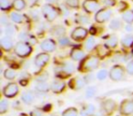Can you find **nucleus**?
Returning <instances> with one entry per match:
<instances>
[{
    "instance_id": "1",
    "label": "nucleus",
    "mask_w": 133,
    "mask_h": 116,
    "mask_svg": "<svg viewBox=\"0 0 133 116\" xmlns=\"http://www.w3.org/2000/svg\"><path fill=\"white\" fill-rule=\"evenodd\" d=\"M15 53L20 57H26L28 56L32 53L31 46L28 44V43L20 41L18 42L15 46Z\"/></svg>"
},
{
    "instance_id": "2",
    "label": "nucleus",
    "mask_w": 133,
    "mask_h": 116,
    "mask_svg": "<svg viewBox=\"0 0 133 116\" xmlns=\"http://www.w3.org/2000/svg\"><path fill=\"white\" fill-rule=\"evenodd\" d=\"M99 65V60L95 56H89L83 60L81 64V70L93 71L97 69Z\"/></svg>"
},
{
    "instance_id": "3",
    "label": "nucleus",
    "mask_w": 133,
    "mask_h": 116,
    "mask_svg": "<svg viewBox=\"0 0 133 116\" xmlns=\"http://www.w3.org/2000/svg\"><path fill=\"white\" fill-rule=\"evenodd\" d=\"M42 12L43 15H44L45 18L49 22H52L54 21L57 17V11L53 6L49 4L44 5L42 7Z\"/></svg>"
},
{
    "instance_id": "4",
    "label": "nucleus",
    "mask_w": 133,
    "mask_h": 116,
    "mask_svg": "<svg viewBox=\"0 0 133 116\" xmlns=\"http://www.w3.org/2000/svg\"><path fill=\"white\" fill-rule=\"evenodd\" d=\"M111 16H112V11L109 8H104L96 14L95 20L98 23H105L110 19Z\"/></svg>"
},
{
    "instance_id": "5",
    "label": "nucleus",
    "mask_w": 133,
    "mask_h": 116,
    "mask_svg": "<svg viewBox=\"0 0 133 116\" xmlns=\"http://www.w3.org/2000/svg\"><path fill=\"white\" fill-rule=\"evenodd\" d=\"M124 68L120 65H115L109 71V77L112 81H119L123 78Z\"/></svg>"
},
{
    "instance_id": "6",
    "label": "nucleus",
    "mask_w": 133,
    "mask_h": 116,
    "mask_svg": "<svg viewBox=\"0 0 133 116\" xmlns=\"http://www.w3.org/2000/svg\"><path fill=\"white\" fill-rule=\"evenodd\" d=\"M18 92H19V88L17 83H8V84H6V86H5V88L3 89V94L8 98L14 97V96H16L18 94Z\"/></svg>"
},
{
    "instance_id": "7",
    "label": "nucleus",
    "mask_w": 133,
    "mask_h": 116,
    "mask_svg": "<svg viewBox=\"0 0 133 116\" xmlns=\"http://www.w3.org/2000/svg\"><path fill=\"white\" fill-rule=\"evenodd\" d=\"M120 112L124 115H130L133 113V101L125 100L120 105Z\"/></svg>"
},
{
    "instance_id": "8",
    "label": "nucleus",
    "mask_w": 133,
    "mask_h": 116,
    "mask_svg": "<svg viewBox=\"0 0 133 116\" xmlns=\"http://www.w3.org/2000/svg\"><path fill=\"white\" fill-rule=\"evenodd\" d=\"M83 7L88 13H94L99 9V4L96 0H86L83 3Z\"/></svg>"
},
{
    "instance_id": "9",
    "label": "nucleus",
    "mask_w": 133,
    "mask_h": 116,
    "mask_svg": "<svg viewBox=\"0 0 133 116\" xmlns=\"http://www.w3.org/2000/svg\"><path fill=\"white\" fill-rule=\"evenodd\" d=\"M49 55L46 53H38L37 56L35 57V65L37 67H43L48 64L49 61Z\"/></svg>"
},
{
    "instance_id": "10",
    "label": "nucleus",
    "mask_w": 133,
    "mask_h": 116,
    "mask_svg": "<svg viewBox=\"0 0 133 116\" xmlns=\"http://www.w3.org/2000/svg\"><path fill=\"white\" fill-rule=\"evenodd\" d=\"M88 35V31L84 27H78L71 33V37L76 41H81L86 38Z\"/></svg>"
},
{
    "instance_id": "11",
    "label": "nucleus",
    "mask_w": 133,
    "mask_h": 116,
    "mask_svg": "<svg viewBox=\"0 0 133 116\" xmlns=\"http://www.w3.org/2000/svg\"><path fill=\"white\" fill-rule=\"evenodd\" d=\"M41 49L44 52H54L57 48L56 43L52 39H46L40 44Z\"/></svg>"
},
{
    "instance_id": "12",
    "label": "nucleus",
    "mask_w": 133,
    "mask_h": 116,
    "mask_svg": "<svg viewBox=\"0 0 133 116\" xmlns=\"http://www.w3.org/2000/svg\"><path fill=\"white\" fill-rule=\"evenodd\" d=\"M85 55H86L85 52L82 51L79 48H74V49H72L70 53L71 58L74 61H81V60H83L85 58Z\"/></svg>"
},
{
    "instance_id": "13",
    "label": "nucleus",
    "mask_w": 133,
    "mask_h": 116,
    "mask_svg": "<svg viewBox=\"0 0 133 116\" xmlns=\"http://www.w3.org/2000/svg\"><path fill=\"white\" fill-rule=\"evenodd\" d=\"M0 44L1 47L5 50V51H9L13 48V41L10 38V36H5L0 40Z\"/></svg>"
},
{
    "instance_id": "14",
    "label": "nucleus",
    "mask_w": 133,
    "mask_h": 116,
    "mask_svg": "<svg viewBox=\"0 0 133 116\" xmlns=\"http://www.w3.org/2000/svg\"><path fill=\"white\" fill-rule=\"evenodd\" d=\"M86 83V81L83 80L82 78H75V79H72L70 82H69V86L70 88L75 89V90H78V89H81L82 87H84Z\"/></svg>"
},
{
    "instance_id": "15",
    "label": "nucleus",
    "mask_w": 133,
    "mask_h": 116,
    "mask_svg": "<svg viewBox=\"0 0 133 116\" xmlns=\"http://www.w3.org/2000/svg\"><path fill=\"white\" fill-rule=\"evenodd\" d=\"M65 87H66L65 83L60 80H56L50 85V88L54 92H61L65 89Z\"/></svg>"
},
{
    "instance_id": "16",
    "label": "nucleus",
    "mask_w": 133,
    "mask_h": 116,
    "mask_svg": "<svg viewBox=\"0 0 133 116\" xmlns=\"http://www.w3.org/2000/svg\"><path fill=\"white\" fill-rule=\"evenodd\" d=\"M116 103L113 100H107L103 103V109L107 113H112L116 109Z\"/></svg>"
},
{
    "instance_id": "17",
    "label": "nucleus",
    "mask_w": 133,
    "mask_h": 116,
    "mask_svg": "<svg viewBox=\"0 0 133 116\" xmlns=\"http://www.w3.org/2000/svg\"><path fill=\"white\" fill-rule=\"evenodd\" d=\"M21 99H22V101L24 102L25 103L30 104V103H32V102L34 101V99H35V94H34L33 92H31V91H26V92H25L24 94H22Z\"/></svg>"
},
{
    "instance_id": "18",
    "label": "nucleus",
    "mask_w": 133,
    "mask_h": 116,
    "mask_svg": "<svg viewBox=\"0 0 133 116\" xmlns=\"http://www.w3.org/2000/svg\"><path fill=\"white\" fill-rule=\"evenodd\" d=\"M75 67H74V65L71 63H69V62H68V63L64 64V65H62V68H61V71H62V73H64L65 75L68 76L69 75V74H71L73 73V71H74Z\"/></svg>"
},
{
    "instance_id": "19",
    "label": "nucleus",
    "mask_w": 133,
    "mask_h": 116,
    "mask_svg": "<svg viewBox=\"0 0 133 116\" xmlns=\"http://www.w3.org/2000/svg\"><path fill=\"white\" fill-rule=\"evenodd\" d=\"M106 45L109 48H114L118 44V37L116 35H109L107 39H106Z\"/></svg>"
},
{
    "instance_id": "20",
    "label": "nucleus",
    "mask_w": 133,
    "mask_h": 116,
    "mask_svg": "<svg viewBox=\"0 0 133 116\" xmlns=\"http://www.w3.org/2000/svg\"><path fill=\"white\" fill-rule=\"evenodd\" d=\"M95 112V106L92 104H88L82 109V111L80 112L81 116H89L91 114H93V112Z\"/></svg>"
},
{
    "instance_id": "21",
    "label": "nucleus",
    "mask_w": 133,
    "mask_h": 116,
    "mask_svg": "<svg viewBox=\"0 0 133 116\" xmlns=\"http://www.w3.org/2000/svg\"><path fill=\"white\" fill-rule=\"evenodd\" d=\"M122 19L128 24H131L133 22V10L125 11L122 15Z\"/></svg>"
},
{
    "instance_id": "22",
    "label": "nucleus",
    "mask_w": 133,
    "mask_h": 116,
    "mask_svg": "<svg viewBox=\"0 0 133 116\" xmlns=\"http://www.w3.org/2000/svg\"><path fill=\"white\" fill-rule=\"evenodd\" d=\"M13 6L17 11H20L26 7V2L25 0H14Z\"/></svg>"
},
{
    "instance_id": "23",
    "label": "nucleus",
    "mask_w": 133,
    "mask_h": 116,
    "mask_svg": "<svg viewBox=\"0 0 133 116\" xmlns=\"http://www.w3.org/2000/svg\"><path fill=\"white\" fill-rule=\"evenodd\" d=\"M50 88V85L48 84L46 82H38L37 85H36V89L39 92H46Z\"/></svg>"
},
{
    "instance_id": "24",
    "label": "nucleus",
    "mask_w": 133,
    "mask_h": 116,
    "mask_svg": "<svg viewBox=\"0 0 133 116\" xmlns=\"http://www.w3.org/2000/svg\"><path fill=\"white\" fill-rule=\"evenodd\" d=\"M97 53L100 57H105L106 55H109V49H108L107 46L100 44L97 47Z\"/></svg>"
},
{
    "instance_id": "25",
    "label": "nucleus",
    "mask_w": 133,
    "mask_h": 116,
    "mask_svg": "<svg viewBox=\"0 0 133 116\" xmlns=\"http://www.w3.org/2000/svg\"><path fill=\"white\" fill-rule=\"evenodd\" d=\"M121 44H123V46H125V47H130L133 44V36L130 35H126L121 40Z\"/></svg>"
},
{
    "instance_id": "26",
    "label": "nucleus",
    "mask_w": 133,
    "mask_h": 116,
    "mask_svg": "<svg viewBox=\"0 0 133 116\" xmlns=\"http://www.w3.org/2000/svg\"><path fill=\"white\" fill-rule=\"evenodd\" d=\"M4 76L8 80H13V79H15V77L17 76V73H16V71L13 70V69L8 68L5 70Z\"/></svg>"
},
{
    "instance_id": "27",
    "label": "nucleus",
    "mask_w": 133,
    "mask_h": 116,
    "mask_svg": "<svg viewBox=\"0 0 133 116\" xmlns=\"http://www.w3.org/2000/svg\"><path fill=\"white\" fill-rule=\"evenodd\" d=\"M65 32H66V30H65V28L63 27V26H55V27L53 28V30H52V33H53L54 35H56V36H63L65 34Z\"/></svg>"
},
{
    "instance_id": "28",
    "label": "nucleus",
    "mask_w": 133,
    "mask_h": 116,
    "mask_svg": "<svg viewBox=\"0 0 133 116\" xmlns=\"http://www.w3.org/2000/svg\"><path fill=\"white\" fill-rule=\"evenodd\" d=\"M10 17H11V20L13 21V22L17 23V24H20V23L23 22V16L20 15L19 13H17V12L11 13Z\"/></svg>"
},
{
    "instance_id": "29",
    "label": "nucleus",
    "mask_w": 133,
    "mask_h": 116,
    "mask_svg": "<svg viewBox=\"0 0 133 116\" xmlns=\"http://www.w3.org/2000/svg\"><path fill=\"white\" fill-rule=\"evenodd\" d=\"M122 26L121 22L118 19H113L110 23H109V28L112 30H118Z\"/></svg>"
},
{
    "instance_id": "30",
    "label": "nucleus",
    "mask_w": 133,
    "mask_h": 116,
    "mask_svg": "<svg viewBox=\"0 0 133 116\" xmlns=\"http://www.w3.org/2000/svg\"><path fill=\"white\" fill-rule=\"evenodd\" d=\"M78 112L76 108H69L63 112L62 116H78Z\"/></svg>"
},
{
    "instance_id": "31",
    "label": "nucleus",
    "mask_w": 133,
    "mask_h": 116,
    "mask_svg": "<svg viewBox=\"0 0 133 116\" xmlns=\"http://www.w3.org/2000/svg\"><path fill=\"white\" fill-rule=\"evenodd\" d=\"M94 46H95V39L91 36V37H89L87 41H86L85 48L88 50V51H90V50H92L93 48H94Z\"/></svg>"
},
{
    "instance_id": "32",
    "label": "nucleus",
    "mask_w": 133,
    "mask_h": 116,
    "mask_svg": "<svg viewBox=\"0 0 133 116\" xmlns=\"http://www.w3.org/2000/svg\"><path fill=\"white\" fill-rule=\"evenodd\" d=\"M11 6V0H0V7L2 10H8Z\"/></svg>"
},
{
    "instance_id": "33",
    "label": "nucleus",
    "mask_w": 133,
    "mask_h": 116,
    "mask_svg": "<svg viewBox=\"0 0 133 116\" xmlns=\"http://www.w3.org/2000/svg\"><path fill=\"white\" fill-rule=\"evenodd\" d=\"M8 102L6 100H2L0 103V113L3 114L8 111Z\"/></svg>"
},
{
    "instance_id": "34",
    "label": "nucleus",
    "mask_w": 133,
    "mask_h": 116,
    "mask_svg": "<svg viewBox=\"0 0 133 116\" xmlns=\"http://www.w3.org/2000/svg\"><path fill=\"white\" fill-rule=\"evenodd\" d=\"M95 94H96V88L94 86H90L86 91V97L88 99H90V98H92L95 95Z\"/></svg>"
},
{
    "instance_id": "35",
    "label": "nucleus",
    "mask_w": 133,
    "mask_h": 116,
    "mask_svg": "<svg viewBox=\"0 0 133 116\" xmlns=\"http://www.w3.org/2000/svg\"><path fill=\"white\" fill-rule=\"evenodd\" d=\"M77 22L79 23V24H88L89 23V17L87 16H84V15H78L77 17Z\"/></svg>"
},
{
    "instance_id": "36",
    "label": "nucleus",
    "mask_w": 133,
    "mask_h": 116,
    "mask_svg": "<svg viewBox=\"0 0 133 116\" xmlns=\"http://www.w3.org/2000/svg\"><path fill=\"white\" fill-rule=\"evenodd\" d=\"M18 38L20 39V41H23V42H26V43L29 42L30 43V42H31V38H32V37H30L26 33H24V32H23V33L19 34Z\"/></svg>"
},
{
    "instance_id": "37",
    "label": "nucleus",
    "mask_w": 133,
    "mask_h": 116,
    "mask_svg": "<svg viewBox=\"0 0 133 116\" xmlns=\"http://www.w3.org/2000/svg\"><path fill=\"white\" fill-rule=\"evenodd\" d=\"M66 4L72 8H78L79 2L78 0H66Z\"/></svg>"
},
{
    "instance_id": "38",
    "label": "nucleus",
    "mask_w": 133,
    "mask_h": 116,
    "mask_svg": "<svg viewBox=\"0 0 133 116\" xmlns=\"http://www.w3.org/2000/svg\"><path fill=\"white\" fill-rule=\"evenodd\" d=\"M58 43H59V44H60L61 46L69 45V44H70V42H69V38H68V37H66V36H64V35H63V36H61V37H59Z\"/></svg>"
},
{
    "instance_id": "39",
    "label": "nucleus",
    "mask_w": 133,
    "mask_h": 116,
    "mask_svg": "<svg viewBox=\"0 0 133 116\" xmlns=\"http://www.w3.org/2000/svg\"><path fill=\"white\" fill-rule=\"evenodd\" d=\"M97 76H98V78L99 80H105L106 78H107L108 76V71L105 70V69H103V70H100L99 72L98 73V74H97Z\"/></svg>"
},
{
    "instance_id": "40",
    "label": "nucleus",
    "mask_w": 133,
    "mask_h": 116,
    "mask_svg": "<svg viewBox=\"0 0 133 116\" xmlns=\"http://www.w3.org/2000/svg\"><path fill=\"white\" fill-rule=\"evenodd\" d=\"M6 33L8 36H11L15 34V28H14L13 26H6Z\"/></svg>"
},
{
    "instance_id": "41",
    "label": "nucleus",
    "mask_w": 133,
    "mask_h": 116,
    "mask_svg": "<svg viewBox=\"0 0 133 116\" xmlns=\"http://www.w3.org/2000/svg\"><path fill=\"white\" fill-rule=\"evenodd\" d=\"M30 116H43V112L39 109H35L30 112Z\"/></svg>"
},
{
    "instance_id": "42",
    "label": "nucleus",
    "mask_w": 133,
    "mask_h": 116,
    "mask_svg": "<svg viewBox=\"0 0 133 116\" xmlns=\"http://www.w3.org/2000/svg\"><path fill=\"white\" fill-rule=\"evenodd\" d=\"M127 72L130 75H133V61L129 62L127 65Z\"/></svg>"
},
{
    "instance_id": "43",
    "label": "nucleus",
    "mask_w": 133,
    "mask_h": 116,
    "mask_svg": "<svg viewBox=\"0 0 133 116\" xmlns=\"http://www.w3.org/2000/svg\"><path fill=\"white\" fill-rule=\"evenodd\" d=\"M103 4L106 6H113L116 4V1L115 0H103Z\"/></svg>"
},
{
    "instance_id": "44",
    "label": "nucleus",
    "mask_w": 133,
    "mask_h": 116,
    "mask_svg": "<svg viewBox=\"0 0 133 116\" xmlns=\"http://www.w3.org/2000/svg\"><path fill=\"white\" fill-rule=\"evenodd\" d=\"M48 78V74H42L40 76H38V77L37 78V80L38 82H46Z\"/></svg>"
},
{
    "instance_id": "45",
    "label": "nucleus",
    "mask_w": 133,
    "mask_h": 116,
    "mask_svg": "<svg viewBox=\"0 0 133 116\" xmlns=\"http://www.w3.org/2000/svg\"><path fill=\"white\" fill-rule=\"evenodd\" d=\"M86 79H88L87 81H86V83H90V82H92L93 81V74H88V75L86 76Z\"/></svg>"
},
{
    "instance_id": "46",
    "label": "nucleus",
    "mask_w": 133,
    "mask_h": 116,
    "mask_svg": "<svg viewBox=\"0 0 133 116\" xmlns=\"http://www.w3.org/2000/svg\"><path fill=\"white\" fill-rule=\"evenodd\" d=\"M0 20H1V23H2L3 25H6V24L8 23V17H2Z\"/></svg>"
},
{
    "instance_id": "47",
    "label": "nucleus",
    "mask_w": 133,
    "mask_h": 116,
    "mask_svg": "<svg viewBox=\"0 0 133 116\" xmlns=\"http://www.w3.org/2000/svg\"><path fill=\"white\" fill-rule=\"evenodd\" d=\"M126 31L127 32H132L133 31V26H130V25H128V26H126Z\"/></svg>"
},
{
    "instance_id": "48",
    "label": "nucleus",
    "mask_w": 133,
    "mask_h": 116,
    "mask_svg": "<svg viewBox=\"0 0 133 116\" xmlns=\"http://www.w3.org/2000/svg\"><path fill=\"white\" fill-rule=\"evenodd\" d=\"M46 1H48V2H51V3H53V2H56L57 0H46Z\"/></svg>"
},
{
    "instance_id": "49",
    "label": "nucleus",
    "mask_w": 133,
    "mask_h": 116,
    "mask_svg": "<svg viewBox=\"0 0 133 116\" xmlns=\"http://www.w3.org/2000/svg\"><path fill=\"white\" fill-rule=\"evenodd\" d=\"M19 116H28L26 114H25V113H23V114H21V115H19Z\"/></svg>"
},
{
    "instance_id": "50",
    "label": "nucleus",
    "mask_w": 133,
    "mask_h": 116,
    "mask_svg": "<svg viewBox=\"0 0 133 116\" xmlns=\"http://www.w3.org/2000/svg\"><path fill=\"white\" fill-rule=\"evenodd\" d=\"M51 116H57V115H51Z\"/></svg>"
},
{
    "instance_id": "51",
    "label": "nucleus",
    "mask_w": 133,
    "mask_h": 116,
    "mask_svg": "<svg viewBox=\"0 0 133 116\" xmlns=\"http://www.w3.org/2000/svg\"><path fill=\"white\" fill-rule=\"evenodd\" d=\"M132 1H133V0H132Z\"/></svg>"
}]
</instances>
